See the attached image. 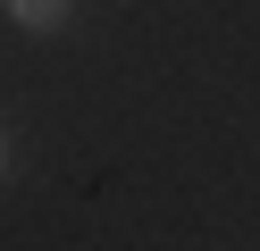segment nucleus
Returning <instances> with one entry per match:
<instances>
[{"instance_id": "1", "label": "nucleus", "mask_w": 260, "mask_h": 251, "mask_svg": "<svg viewBox=\"0 0 260 251\" xmlns=\"http://www.w3.org/2000/svg\"><path fill=\"white\" fill-rule=\"evenodd\" d=\"M76 0H9V17H17L25 33H42V25H59V17H68Z\"/></svg>"}, {"instance_id": "2", "label": "nucleus", "mask_w": 260, "mask_h": 251, "mask_svg": "<svg viewBox=\"0 0 260 251\" xmlns=\"http://www.w3.org/2000/svg\"><path fill=\"white\" fill-rule=\"evenodd\" d=\"M0 176H9V134H0Z\"/></svg>"}]
</instances>
